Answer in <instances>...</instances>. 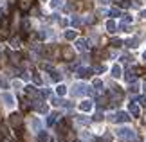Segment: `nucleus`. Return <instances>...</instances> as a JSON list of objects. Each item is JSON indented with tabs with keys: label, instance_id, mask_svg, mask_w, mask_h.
Listing matches in <instances>:
<instances>
[{
	"label": "nucleus",
	"instance_id": "nucleus-11",
	"mask_svg": "<svg viewBox=\"0 0 146 142\" xmlns=\"http://www.w3.org/2000/svg\"><path fill=\"white\" fill-rule=\"evenodd\" d=\"M125 77H126V81H128V83H133V81H135V77H137V74H135V70H132V69H130V70L126 72V76H125Z\"/></svg>",
	"mask_w": 146,
	"mask_h": 142
},
{
	"label": "nucleus",
	"instance_id": "nucleus-22",
	"mask_svg": "<svg viewBox=\"0 0 146 142\" xmlns=\"http://www.w3.org/2000/svg\"><path fill=\"white\" fill-rule=\"evenodd\" d=\"M50 79L58 83V81H61V74H58V72H52V70H50Z\"/></svg>",
	"mask_w": 146,
	"mask_h": 142
},
{
	"label": "nucleus",
	"instance_id": "nucleus-6",
	"mask_svg": "<svg viewBox=\"0 0 146 142\" xmlns=\"http://www.w3.org/2000/svg\"><path fill=\"white\" fill-rule=\"evenodd\" d=\"M33 4H35V0H18V5L22 11H29L33 7Z\"/></svg>",
	"mask_w": 146,
	"mask_h": 142
},
{
	"label": "nucleus",
	"instance_id": "nucleus-8",
	"mask_svg": "<svg viewBox=\"0 0 146 142\" xmlns=\"http://www.w3.org/2000/svg\"><path fill=\"white\" fill-rule=\"evenodd\" d=\"M61 54H63V58L67 61H70V59H74V50H72L70 47H65L63 50H61Z\"/></svg>",
	"mask_w": 146,
	"mask_h": 142
},
{
	"label": "nucleus",
	"instance_id": "nucleus-28",
	"mask_svg": "<svg viewBox=\"0 0 146 142\" xmlns=\"http://www.w3.org/2000/svg\"><path fill=\"white\" fill-rule=\"evenodd\" d=\"M99 142H112V135H110V133H105L103 137L99 139Z\"/></svg>",
	"mask_w": 146,
	"mask_h": 142
},
{
	"label": "nucleus",
	"instance_id": "nucleus-37",
	"mask_svg": "<svg viewBox=\"0 0 146 142\" xmlns=\"http://www.w3.org/2000/svg\"><path fill=\"white\" fill-rule=\"evenodd\" d=\"M130 22H132V16L125 15V18H123V24H130Z\"/></svg>",
	"mask_w": 146,
	"mask_h": 142
},
{
	"label": "nucleus",
	"instance_id": "nucleus-25",
	"mask_svg": "<svg viewBox=\"0 0 146 142\" xmlns=\"http://www.w3.org/2000/svg\"><path fill=\"white\" fill-rule=\"evenodd\" d=\"M76 36H78L76 31H67V32H65V38H67V40H76Z\"/></svg>",
	"mask_w": 146,
	"mask_h": 142
},
{
	"label": "nucleus",
	"instance_id": "nucleus-23",
	"mask_svg": "<svg viewBox=\"0 0 146 142\" xmlns=\"http://www.w3.org/2000/svg\"><path fill=\"white\" fill-rule=\"evenodd\" d=\"M58 117H60L58 113H50V115H49V119H47V122H49V124H54L56 121H58Z\"/></svg>",
	"mask_w": 146,
	"mask_h": 142
},
{
	"label": "nucleus",
	"instance_id": "nucleus-1",
	"mask_svg": "<svg viewBox=\"0 0 146 142\" xmlns=\"http://www.w3.org/2000/svg\"><path fill=\"white\" fill-rule=\"evenodd\" d=\"M70 94L74 95V97H81V95H85V94H92V90L88 88L87 85H83V83H76L74 87H72Z\"/></svg>",
	"mask_w": 146,
	"mask_h": 142
},
{
	"label": "nucleus",
	"instance_id": "nucleus-15",
	"mask_svg": "<svg viewBox=\"0 0 146 142\" xmlns=\"http://www.w3.org/2000/svg\"><path fill=\"white\" fill-rule=\"evenodd\" d=\"M112 77H121V67L119 65L112 67Z\"/></svg>",
	"mask_w": 146,
	"mask_h": 142
},
{
	"label": "nucleus",
	"instance_id": "nucleus-30",
	"mask_svg": "<svg viewBox=\"0 0 146 142\" xmlns=\"http://www.w3.org/2000/svg\"><path fill=\"white\" fill-rule=\"evenodd\" d=\"M110 15H112V16H119V15H121V11L117 9V7H112V9H110Z\"/></svg>",
	"mask_w": 146,
	"mask_h": 142
},
{
	"label": "nucleus",
	"instance_id": "nucleus-3",
	"mask_svg": "<svg viewBox=\"0 0 146 142\" xmlns=\"http://www.w3.org/2000/svg\"><path fill=\"white\" fill-rule=\"evenodd\" d=\"M22 122H24V117L20 115V113H11L9 115V126L13 128H20Z\"/></svg>",
	"mask_w": 146,
	"mask_h": 142
},
{
	"label": "nucleus",
	"instance_id": "nucleus-10",
	"mask_svg": "<svg viewBox=\"0 0 146 142\" xmlns=\"http://www.w3.org/2000/svg\"><path fill=\"white\" fill-rule=\"evenodd\" d=\"M80 110L81 112H90L92 110V101H83V103L80 104Z\"/></svg>",
	"mask_w": 146,
	"mask_h": 142
},
{
	"label": "nucleus",
	"instance_id": "nucleus-31",
	"mask_svg": "<svg viewBox=\"0 0 146 142\" xmlns=\"http://www.w3.org/2000/svg\"><path fill=\"white\" fill-rule=\"evenodd\" d=\"M94 70L101 74V72H105V70H106V67H105V65H96V69H94Z\"/></svg>",
	"mask_w": 146,
	"mask_h": 142
},
{
	"label": "nucleus",
	"instance_id": "nucleus-33",
	"mask_svg": "<svg viewBox=\"0 0 146 142\" xmlns=\"http://www.w3.org/2000/svg\"><path fill=\"white\" fill-rule=\"evenodd\" d=\"M137 103H139V104H143V106H146V97H144V95L137 97Z\"/></svg>",
	"mask_w": 146,
	"mask_h": 142
},
{
	"label": "nucleus",
	"instance_id": "nucleus-17",
	"mask_svg": "<svg viewBox=\"0 0 146 142\" xmlns=\"http://www.w3.org/2000/svg\"><path fill=\"white\" fill-rule=\"evenodd\" d=\"M137 43H139V38H130V40L126 42V45H128L130 49H135V47H137Z\"/></svg>",
	"mask_w": 146,
	"mask_h": 142
},
{
	"label": "nucleus",
	"instance_id": "nucleus-32",
	"mask_svg": "<svg viewBox=\"0 0 146 142\" xmlns=\"http://www.w3.org/2000/svg\"><path fill=\"white\" fill-rule=\"evenodd\" d=\"M72 25H74V27H80L81 25V20L78 18V16H76V18H72Z\"/></svg>",
	"mask_w": 146,
	"mask_h": 142
},
{
	"label": "nucleus",
	"instance_id": "nucleus-7",
	"mask_svg": "<svg viewBox=\"0 0 146 142\" xmlns=\"http://www.w3.org/2000/svg\"><path fill=\"white\" fill-rule=\"evenodd\" d=\"M0 99L4 101L5 106H13V104H15V97H13L11 94H2V95H0Z\"/></svg>",
	"mask_w": 146,
	"mask_h": 142
},
{
	"label": "nucleus",
	"instance_id": "nucleus-42",
	"mask_svg": "<svg viewBox=\"0 0 146 142\" xmlns=\"http://www.w3.org/2000/svg\"><path fill=\"white\" fill-rule=\"evenodd\" d=\"M2 18H4V11L0 9V20H2Z\"/></svg>",
	"mask_w": 146,
	"mask_h": 142
},
{
	"label": "nucleus",
	"instance_id": "nucleus-2",
	"mask_svg": "<svg viewBox=\"0 0 146 142\" xmlns=\"http://www.w3.org/2000/svg\"><path fill=\"white\" fill-rule=\"evenodd\" d=\"M117 137H119L121 140L132 142V140H135V131L130 129V128H119L117 129Z\"/></svg>",
	"mask_w": 146,
	"mask_h": 142
},
{
	"label": "nucleus",
	"instance_id": "nucleus-12",
	"mask_svg": "<svg viewBox=\"0 0 146 142\" xmlns=\"http://www.w3.org/2000/svg\"><path fill=\"white\" fill-rule=\"evenodd\" d=\"M31 126H33V131H42V122L38 121V119H33Z\"/></svg>",
	"mask_w": 146,
	"mask_h": 142
},
{
	"label": "nucleus",
	"instance_id": "nucleus-16",
	"mask_svg": "<svg viewBox=\"0 0 146 142\" xmlns=\"http://www.w3.org/2000/svg\"><path fill=\"white\" fill-rule=\"evenodd\" d=\"M11 61H13L15 65H18L20 61H22V54H20V52H15V54H11Z\"/></svg>",
	"mask_w": 146,
	"mask_h": 142
},
{
	"label": "nucleus",
	"instance_id": "nucleus-24",
	"mask_svg": "<svg viewBox=\"0 0 146 142\" xmlns=\"http://www.w3.org/2000/svg\"><path fill=\"white\" fill-rule=\"evenodd\" d=\"M63 5V0H50V7H61Z\"/></svg>",
	"mask_w": 146,
	"mask_h": 142
},
{
	"label": "nucleus",
	"instance_id": "nucleus-13",
	"mask_svg": "<svg viewBox=\"0 0 146 142\" xmlns=\"http://www.w3.org/2000/svg\"><path fill=\"white\" fill-rule=\"evenodd\" d=\"M128 112H130L132 113V115H139V106L135 104V103H130V106H128Z\"/></svg>",
	"mask_w": 146,
	"mask_h": 142
},
{
	"label": "nucleus",
	"instance_id": "nucleus-27",
	"mask_svg": "<svg viewBox=\"0 0 146 142\" xmlns=\"http://www.w3.org/2000/svg\"><path fill=\"white\" fill-rule=\"evenodd\" d=\"M36 108H38V112H40V113H47L49 112V106L47 104H38Z\"/></svg>",
	"mask_w": 146,
	"mask_h": 142
},
{
	"label": "nucleus",
	"instance_id": "nucleus-18",
	"mask_svg": "<svg viewBox=\"0 0 146 142\" xmlns=\"http://www.w3.org/2000/svg\"><path fill=\"white\" fill-rule=\"evenodd\" d=\"M110 45H112V47H115V49H119L121 45H123V42H121L119 38H112L110 40Z\"/></svg>",
	"mask_w": 146,
	"mask_h": 142
},
{
	"label": "nucleus",
	"instance_id": "nucleus-45",
	"mask_svg": "<svg viewBox=\"0 0 146 142\" xmlns=\"http://www.w3.org/2000/svg\"><path fill=\"white\" fill-rule=\"evenodd\" d=\"M144 90H146V83H144Z\"/></svg>",
	"mask_w": 146,
	"mask_h": 142
},
{
	"label": "nucleus",
	"instance_id": "nucleus-26",
	"mask_svg": "<svg viewBox=\"0 0 146 142\" xmlns=\"http://www.w3.org/2000/svg\"><path fill=\"white\" fill-rule=\"evenodd\" d=\"M56 92H58V95H65V94H67V87H63V85H60V87L56 88Z\"/></svg>",
	"mask_w": 146,
	"mask_h": 142
},
{
	"label": "nucleus",
	"instance_id": "nucleus-20",
	"mask_svg": "<svg viewBox=\"0 0 146 142\" xmlns=\"http://www.w3.org/2000/svg\"><path fill=\"white\" fill-rule=\"evenodd\" d=\"M50 103H52L54 106H63L65 101H63V99H58V97H52V99H50Z\"/></svg>",
	"mask_w": 146,
	"mask_h": 142
},
{
	"label": "nucleus",
	"instance_id": "nucleus-14",
	"mask_svg": "<svg viewBox=\"0 0 146 142\" xmlns=\"http://www.w3.org/2000/svg\"><path fill=\"white\" fill-rule=\"evenodd\" d=\"M115 29H117V25H115L114 20H108V22H106V31H108V32H115Z\"/></svg>",
	"mask_w": 146,
	"mask_h": 142
},
{
	"label": "nucleus",
	"instance_id": "nucleus-29",
	"mask_svg": "<svg viewBox=\"0 0 146 142\" xmlns=\"http://www.w3.org/2000/svg\"><path fill=\"white\" fill-rule=\"evenodd\" d=\"M101 87H103L101 79H94V88H96V90H101Z\"/></svg>",
	"mask_w": 146,
	"mask_h": 142
},
{
	"label": "nucleus",
	"instance_id": "nucleus-36",
	"mask_svg": "<svg viewBox=\"0 0 146 142\" xmlns=\"http://www.w3.org/2000/svg\"><path fill=\"white\" fill-rule=\"evenodd\" d=\"M20 76H22V79H24V81H29V72H22Z\"/></svg>",
	"mask_w": 146,
	"mask_h": 142
},
{
	"label": "nucleus",
	"instance_id": "nucleus-39",
	"mask_svg": "<svg viewBox=\"0 0 146 142\" xmlns=\"http://www.w3.org/2000/svg\"><path fill=\"white\" fill-rule=\"evenodd\" d=\"M11 43H13V47H20V40H18V38H15Z\"/></svg>",
	"mask_w": 146,
	"mask_h": 142
},
{
	"label": "nucleus",
	"instance_id": "nucleus-9",
	"mask_svg": "<svg viewBox=\"0 0 146 142\" xmlns=\"http://www.w3.org/2000/svg\"><path fill=\"white\" fill-rule=\"evenodd\" d=\"M88 42H87V40H78V42H76V49L78 50H81V52H85V50L88 49V45H87Z\"/></svg>",
	"mask_w": 146,
	"mask_h": 142
},
{
	"label": "nucleus",
	"instance_id": "nucleus-38",
	"mask_svg": "<svg viewBox=\"0 0 146 142\" xmlns=\"http://www.w3.org/2000/svg\"><path fill=\"white\" fill-rule=\"evenodd\" d=\"M33 81H35L36 85H42V77L40 76H35V77H33Z\"/></svg>",
	"mask_w": 146,
	"mask_h": 142
},
{
	"label": "nucleus",
	"instance_id": "nucleus-4",
	"mask_svg": "<svg viewBox=\"0 0 146 142\" xmlns=\"http://www.w3.org/2000/svg\"><path fill=\"white\" fill-rule=\"evenodd\" d=\"M76 76L80 77V79H88V77L92 76V69H85V67H81V69L76 70Z\"/></svg>",
	"mask_w": 146,
	"mask_h": 142
},
{
	"label": "nucleus",
	"instance_id": "nucleus-40",
	"mask_svg": "<svg viewBox=\"0 0 146 142\" xmlns=\"http://www.w3.org/2000/svg\"><path fill=\"white\" fill-rule=\"evenodd\" d=\"M4 137H5V133L2 131V129H0V142H2V139H4Z\"/></svg>",
	"mask_w": 146,
	"mask_h": 142
},
{
	"label": "nucleus",
	"instance_id": "nucleus-19",
	"mask_svg": "<svg viewBox=\"0 0 146 142\" xmlns=\"http://www.w3.org/2000/svg\"><path fill=\"white\" fill-rule=\"evenodd\" d=\"M47 140H49V135L45 131H40V133H38V142H47Z\"/></svg>",
	"mask_w": 146,
	"mask_h": 142
},
{
	"label": "nucleus",
	"instance_id": "nucleus-35",
	"mask_svg": "<svg viewBox=\"0 0 146 142\" xmlns=\"http://www.w3.org/2000/svg\"><path fill=\"white\" fill-rule=\"evenodd\" d=\"M29 101H22V110H29Z\"/></svg>",
	"mask_w": 146,
	"mask_h": 142
},
{
	"label": "nucleus",
	"instance_id": "nucleus-44",
	"mask_svg": "<svg viewBox=\"0 0 146 142\" xmlns=\"http://www.w3.org/2000/svg\"><path fill=\"white\" fill-rule=\"evenodd\" d=\"M143 58H144V59H146V52H144V54H143Z\"/></svg>",
	"mask_w": 146,
	"mask_h": 142
},
{
	"label": "nucleus",
	"instance_id": "nucleus-41",
	"mask_svg": "<svg viewBox=\"0 0 146 142\" xmlns=\"http://www.w3.org/2000/svg\"><path fill=\"white\" fill-rule=\"evenodd\" d=\"M141 16H143V18L146 20V9H144V11H143V13H141Z\"/></svg>",
	"mask_w": 146,
	"mask_h": 142
},
{
	"label": "nucleus",
	"instance_id": "nucleus-46",
	"mask_svg": "<svg viewBox=\"0 0 146 142\" xmlns=\"http://www.w3.org/2000/svg\"><path fill=\"white\" fill-rule=\"evenodd\" d=\"M144 122H146V115H144Z\"/></svg>",
	"mask_w": 146,
	"mask_h": 142
},
{
	"label": "nucleus",
	"instance_id": "nucleus-43",
	"mask_svg": "<svg viewBox=\"0 0 146 142\" xmlns=\"http://www.w3.org/2000/svg\"><path fill=\"white\" fill-rule=\"evenodd\" d=\"M99 2H101V4H106V2H108V0H99Z\"/></svg>",
	"mask_w": 146,
	"mask_h": 142
},
{
	"label": "nucleus",
	"instance_id": "nucleus-5",
	"mask_svg": "<svg viewBox=\"0 0 146 142\" xmlns=\"http://www.w3.org/2000/svg\"><path fill=\"white\" fill-rule=\"evenodd\" d=\"M130 119H132V117L128 115L126 112H119L117 115H114V117H112V121H114V122H128Z\"/></svg>",
	"mask_w": 146,
	"mask_h": 142
},
{
	"label": "nucleus",
	"instance_id": "nucleus-34",
	"mask_svg": "<svg viewBox=\"0 0 146 142\" xmlns=\"http://www.w3.org/2000/svg\"><path fill=\"white\" fill-rule=\"evenodd\" d=\"M94 121H103V113H101V112H96V115H94Z\"/></svg>",
	"mask_w": 146,
	"mask_h": 142
},
{
	"label": "nucleus",
	"instance_id": "nucleus-21",
	"mask_svg": "<svg viewBox=\"0 0 146 142\" xmlns=\"http://www.w3.org/2000/svg\"><path fill=\"white\" fill-rule=\"evenodd\" d=\"M76 121L80 122V124H85V126H87V124H90V119H87V117H83V115L76 117Z\"/></svg>",
	"mask_w": 146,
	"mask_h": 142
}]
</instances>
